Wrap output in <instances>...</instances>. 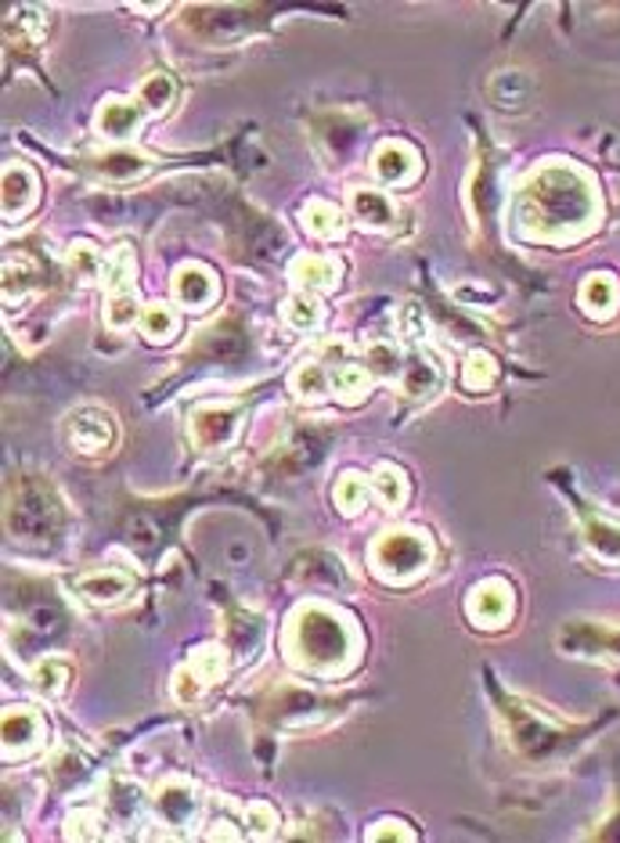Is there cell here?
Instances as JSON below:
<instances>
[{
  "instance_id": "5bb4252c",
  "label": "cell",
  "mask_w": 620,
  "mask_h": 843,
  "mask_svg": "<svg viewBox=\"0 0 620 843\" xmlns=\"http://www.w3.org/2000/svg\"><path fill=\"white\" fill-rule=\"evenodd\" d=\"M242 351H245V332L238 322H231L227 317V322H216L202 332L195 354L210 357V360H231V357H242Z\"/></svg>"
},
{
  "instance_id": "7402d4cb",
  "label": "cell",
  "mask_w": 620,
  "mask_h": 843,
  "mask_svg": "<svg viewBox=\"0 0 620 843\" xmlns=\"http://www.w3.org/2000/svg\"><path fill=\"white\" fill-rule=\"evenodd\" d=\"M303 227L311 231V235L317 238H332L343 231V216L339 210L332 206V202H322V199H311L307 206H303Z\"/></svg>"
},
{
  "instance_id": "484cf974",
  "label": "cell",
  "mask_w": 620,
  "mask_h": 843,
  "mask_svg": "<svg viewBox=\"0 0 620 843\" xmlns=\"http://www.w3.org/2000/svg\"><path fill=\"white\" fill-rule=\"evenodd\" d=\"M105 804H109V811L115 819H123V822H130L141 811V790L134 786V782H126V779H112L109 782V796H105Z\"/></svg>"
},
{
  "instance_id": "8fae6325",
  "label": "cell",
  "mask_w": 620,
  "mask_h": 843,
  "mask_svg": "<svg viewBox=\"0 0 620 843\" xmlns=\"http://www.w3.org/2000/svg\"><path fill=\"white\" fill-rule=\"evenodd\" d=\"M400 389H404V397H411V400H429L433 394H437L440 389V368L433 365L429 354L415 351V354L404 357Z\"/></svg>"
},
{
  "instance_id": "9c48e42d",
  "label": "cell",
  "mask_w": 620,
  "mask_h": 843,
  "mask_svg": "<svg viewBox=\"0 0 620 843\" xmlns=\"http://www.w3.org/2000/svg\"><path fill=\"white\" fill-rule=\"evenodd\" d=\"M235 426H238V408H221V404H206V408H199L192 415V436L195 444L202 450H213L227 444L231 436H235Z\"/></svg>"
},
{
  "instance_id": "74e56055",
  "label": "cell",
  "mask_w": 620,
  "mask_h": 843,
  "mask_svg": "<svg viewBox=\"0 0 620 843\" xmlns=\"http://www.w3.org/2000/svg\"><path fill=\"white\" fill-rule=\"evenodd\" d=\"M33 681H37V689L43 695H58L69 681V667L62 660H40L37 671H33Z\"/></svg>"
},
{
  "instance_id": "d6986e66",
  "label": "cell",
  "mask_w": 620,
  "mask_h": 843,
  "mask_svg": "<svg viewBox=\"0 0 620 843\" xmlns=\"http://www.w3.org/2000/svg\"><path fill=\"white\" fill-rule=\"evenodd\" d=\"M130 585H134V580L120 570H98V573H87L77 580L80 595H87L91 602H115L120 595L130 591Z\"/></svg>"
},
{
  "instance_id": "8d00e7d4",
  "label": "cell",
  "mask_w": 620,
  "mask_h": 843,
  "mask_svg": "<svg viewBox=\"0 0 620 843\" xmlns=\"http://www.w3.org/2000/svg\"><path fill=\"white\" fill-rule=\"evenodd\" d=\"M332 389L343 397H360L368 389V372L360 365H336V372H332Z\"/></svg>"
},
{
  "instance_id": "836d02e7",
  "label": "cell",
  "mask_w": 620,
  "mask_h": 843,
  "mask_svg": "<svg viewBox=\"0 0 620 843\" xmlns=\"http://www.w3.org/2000/svg\"><path fill=\"white\" fill-rule=\"evenodd\" d=\"M65 836L69 840H101L105 836V819L98 815V811H72V815L65 819Z\"/></svg>"
},
{
  "instance_id": "4dcf8cb0",
  "label": "cell",
  "mask_w": 620,
  "mask_h": 843,
  "mask_svg": "<svg viewBox=\"0 0 620 843\" xmlns=\"http://www.w3.org/2000/svg\"><path fill=\"white\" fill-rule=\"evenodd\" d=\"M495 375H498L495 357L476 351V354L466 357V365H461V386L466 389H487L490 383H495Z\"/></svg>"
},
{
  "instance_id": "e0dca14e",
  "label": "cell",
  "mask_w": 620,
  "mask_h": 843,
  "mask_svg": "<svg viewBox=\"0 0 620 843\" xmlns=\"http://www.w3.org/2000/svg\"><path fill=\"white\" fill-rule=\"evenodd\" d=\"M350 210L360 224L368 227H389L394 224V202H389L383 192H372V187H357V192H350Z\"/></svg>"
},
{
  "instance_id": "60d3db41",
  "label": "cell",
  "mask_w": 620,
  "mask_h": 843,
  "mask_svg": "<svg viewBox=\"0 0 620 843\" xmlns=\"http://www.w3.org/2000/svg\"><path fill=\"white\" fill-rule=\"evenodd\" d=\"M173 692H177V700H181V703L199 700L202 681H199V674L192 671V667H187V671H181V674H177V681H173Z\"/></svg>"
},
{
  "instance_id": "ac0fdd59",
  "label": "cell",
  "mask_w": 620,
  "mask_h": 843,
  "mask_svg": "<svg viewBox=\"0 0 620 843\" xmlns=\"http://www.w3.org/2000/svg\"><path fill=\"white\" fill-rule=\"evenodd\" d=\"M91 166H94V173H101L105 181H134V177H141L144 170H149V159H144L141 152L115 149V152L98 155Z\"/></svg>"
},
{
  "instance_id": "ab89813d",
  "label": "cell",
  "mask_w": 620,
  "mask_h": 843,
  "mask_svg": "<svg viewBox=\"0 0 620 843\" xmlns=\"http://www.w3.org/2000/svg\"><path fill=\"white\" fill-rule=\"evenodd\" d=\"M134 317H138V299H134V293H120V296H112V299H109V307H105V322H109L112 328H126V325H134Z\"/></svg>"
},
{
  "instance_id": "52a82bcc",
  "label": "cell",
  "mask_w": 620,
  "mask_h": 843,
  "mask_svg": "<svg viewBox=\"0 0 620 843\" xmlns=\"http://www.w3.org/2000/svg\"><path fill=\"white\" fill-rule=\"evenodd\" d=\"M466 613H469V620L476 623V628H487V631L501 628V623L512 617V588L505 585L501 577L480 580V585L469 591Z\"/></svg>"
},
{
  "instance_id": "30bf717a",
  "label": "cell",
  "mask_w": 620,
  "mask_h": 843,
  "mask_svg": "<svg viewBox=\"0 0 620 843\" xmlns=\"http://www.w3.org/2000/svg\"><path fill=\"white\" fill-rule=\"evenodd\" d=\"M173 296H177L181 307L187 311H202L216 299V282L206 267L199 264H184L177 274H173Z\"/></svg>"
},
{
  "instance_id": "5b68a950",
  "label": "cell",
  "mask_w": 620,
  "mask_h": 843,
  "mask_svg": "<svg viewBox=\"0 0 620 843\" xmlns=\"http://www.w3.org/2000/svg\"><path fill=\"white\" fill-rule=\"evenodd\" d=\"M559 649L567 657H610L620 660V628H606V623L573 620L559 631Z\"/></svg>"
},
{
  "instance_id": "ba28073f",
  "label": "cell",
  "mask_w": 620,
  "mask_h": 843,
  "mask_svg": "<svg viewBox=\"0 0 620 843\" xmlns=\"http://www.w3.org/2000/svg\"><path fill=\"white\" fill-rule=\"evenodd\" d=\"M155 808L166 825L184 830V825H192L199 815V790L184 779H166L163 786L155 790Z\"/></svg>"
},
{
  "instance_id": "4fadbf2b",
  "label": "cell",
  "mask_w": 620,
  "mask_h": 843,
  "mask_svg": "<svg viewBox=\"0 0 620 843\" xmlns=\"http://www.w3.org/2000/svg\"><path fill=\"white\" fill-rule=\"evenodd\" d=\"M141 115H144L141 101L109 98V101H101V109H98V130L112 141H123L141 126Z\"/></svg>"
},
{
  "instance_id": "d590c367",
  "label": "cell",
  "mask_w": 620,
  "mask_h": 843,
  "mask_svg": "<svg viewBox=\"0 0 620 843\" xmlns=\"http://www.w3.org/2000/svg\"><path fill=\"white\" fill-rule=\"evenodd\" d=\"M285 322L299 332H311V328H317V322H322V311H317V303L311 296H293L285 303Z\"/></svg>"
},
{
  "instance_id": "8992f818",
  "label": "cell",
  "mask_w": 620,
  "mask_h": 843,
  "mask_svg": "<svg viewBox=\"0 0 620 843\" xmlns=\"http://www.w3.org/2000/svg\"><path fill=\"white\" fill-rule=\"evenodd\" d=\"M65 436H69V447L80 450L87 458H98V455H109V447L115 440V426H112V415L101 412V408H80L72 412L65 422Z\"/></svg>"
},
{
  "instance_id": "f1b7e54d",
  "label": "cell",
  "mask_w": 620,
  "mask_h": 843,
  "mask_svg": "<svg viewBox=\"0 0 620 843\" xmlns=\"http://www.w3.org/2000/svg\"><path fill=\"white\" fill-rule=\"evenodd\" d=\"M404 368V357L394 351L389 343H372L365 351V372L368 375H379V379H394Z\"/></svg>"
},
{
  "instance_id": "d6a6232c",
  "label": "cell",
  "mask_w": 620,
  "mask_h": 843,
  "mask_svg": "<svg viewBox=\"0 0 620 843\" xmlns=\"http://www.w3.org/2000/svg\"><path fill=\"white\" fill-rule=\"evenodd\" d=\"M588 545L599 551V556L620 562V527L606 519H588Z\"/></svg>"
},
{
  "instance_id": "7bdbcfd3",
  "label": "cell",
  "mask_w": 620,
  "mask_h": 843,
  "mask_svg": "<svg viewBox=\"0 0 620 843\" xmlns=\"http://www.w3.org/2000/svg\"><path fill=\"white\" fill-rule=\"evenodd\" d=\"M400 325H404V332H408L411 339L426 328V322H423V314H418V307H404V311H400Z\"/></svg>"
},
{
  "instance_id": "cb8c5ba5",
  "label": "cell",
  "mask_w": 620,
  "mask_h": 843,
  "mask_svg": "<svg viewBox=\"0 0 620 843\" xmlns=\"http://www.w3.org/2000/svg\"><path fill=\"white\" fill-rule=\"evenodd\" d=\"M105 264H109V260L101 256L91 242H77L69 250V271H72V278H77V282L101 278V274H105Z\"/></svg>"
},
{
  "instance_id": "ffe728a7",
  "label": "cell",
  "mask_w": 620,
  "mask_h": 843,
  "mask_svg": "<svg viewBox=\"0 0 620 843\" xmlns=\"http://www.w3.org/2000/svg\"><path fill=\"white\" fill-rule=\"evenodd\" d=\"M293 282L299 288H307V293H314V288H332L339 282V267L325 256H296L293 260Z\"/></svg>"
},
{
  "instance_id": "277c9868",
  "label": "cell",
  "mask_w": 620,
  "mask_h": 843,
  "mask_svg": "<svg viewBox=\"0 0 620 843\" xmlns=\"http://www.w3.org/2000/svg\"><path fill=\"white\" fill-rule=\"evenodd\" d=\"M433 548L418 530H386L372 545V570L389 585H404L429 570Z\"/></svg>"
},
{
  "instance_id": "e575fe53",
  "label": "cell",
  "mask_w": 620,
  "mask_h": 843,
  "mask_svg": "<svg viewBox=\"0 0 620 843\" xmlns=\"http://www.w3.org/2000/svg\"><path fill=\"white\" fill-rule=\"evenodd\" d=\"M365 498H368V490H365V479H360V476L346 473L339 484H336V505L343 508L346 516L360 512V508H365Z\"/></svg>"
},
{
  "instance_id": "7a4b0ae2",
  "label": "cell",
  "mask_w": 620,
  "mask_h": 843,
  "mask_svg": "<svg viewBox=\"0 0 620 843\" xmlns=\"http://www.w3.org/2000/svg\"><path fill=\"white\" fill-rule=\"evenodd\" d=\"M288 652L307 671H339L354 657V631L336 609L322 602L299 606L288 620Z\"/></svg>"
},
{
  "instance_id": "f35d334b",
  "label": "cell",
  "mask_w": 620,
  "mask_h": 843,
  "mask_svg": "<svg viewBox=\"0 0 620 843\" xmlns=\"http://www.w3.org/2000/svg\"><path fill=\"white\" fill-rule=\"evenodd\" d=\"M245 830H250V836H256V840H267L274 830H278V815L267 808V804H250L245 808Z\"/></svg>"
},
{
  "instance_id": "603a6c76",
  "label": "cell",
  "mask_w": 620,
  "mask_h": 843,
  "mask_svg": "<svg viewBox=\"0 0 620 843\" xmlns=\"http://www.w3.org/2000/svg\"><path fill=\"white\" fill-rule=\"evenodd\" d=\"M372 490L379 494V501L386 508H400L404 498H408V479H404V473L394 469V465H379V469L372 473Z\"/></svg>"
},
{
  "instance_id": "4316f807",
  "label": "cell",
  "mask_w": 620,
  "mask_h": 843,
  "mask_svg": "<svg viewBox=\"0 0 620 843\" xmlns=\"http://www.w3.org/2000/svg\"><path fill=\"white\" fill-rule=\"evenodd\" d=\"M192 671L199 674L202 685H213L227 671V649L224 646H202L192 657Z\"/></svg>"
},
{
  "instance_id": "f546056e",
  "label": "cell",
  "mask_w": 620,
  "mask_h": 843,
  "mask_svg": "<svg viewBox=\"0 0 620 843\" xmlns=\"http://www.w3.org/2000/svg\"><path fill=\"white\" fill-rule=\"evenodd\" d=\"M141 332L152 343H170L173 332H177V317H173V311L163 307V303H155V307H149L141 314Z\"/></svg>"
},
{
  "instance_id": "1f68e13d",
  "label": "cell",
  "mask_w": 620,
  "mask_h": 843,
  "mask_svg": "<svg viewBox=\"0 0 620 843\" xmlns=\"http://www.w3.org/2000/svg\"><path fill=\"white\" fill-rule=\"evenodd\" d=\"M101 282H105V288L112 296L130 293V282H134V260H130V250H115V256L105 264Z\"/></svg>"
},
{
  "instance_id": "7c38bea8",
  "label": "cell",
  "mask_w": 620,
  "mask_h": 843,
  "mask_svg": "<svg viewBox=\"0 0 620 843\" xmlns=\"http://www.w3.org/2000/svg\"><path fill=\"white\" fill-rule=\"evenodd\" d=\"M372 163H375V173H379V181L408 184L418 170V152L404 141H386V144H379V152H375Z\"/></svg>"
},
{
  "instance_id": "3957f363",
  "label": "cell",
  "mask_w": 620,
  "mask_h": 843,
  "mask_svg": "<svg viewBox=\"0 0 620 843\" xmlns=\"http://www.w3.org/2000/svg\"><path fill=\"white\" fill-rule=\"evenodd\" d=\"M62 527V501L40 476H19L8 490V530L22 541H48Z\"/></svg>"
},
{
  "instance_id": "9a60e30c",
  "label": "cell",
  "mask_w": 620,
  "mask_h": 843,
  "mask_svg": "<svg viewBox=\"0 0 620 843\" xmlns=\"http://www.w3.org/2000/svg\"><path fill=\"white\" fill-rule=\"evenodd\" d=\"M0 732H4V750H29L40 739V718L29 707H11L4 710V721H0Z\"/></svg>"
},
{
  "instance_id": "d4e9b609",
  "label": "cell",
  "mask_w": 620,
  "mask_h": 843,
  "mask_svg": "<svg viewBox=\"0 0 620 843\" xmlns=\"http://www.w3.org/2000/svg\"><path fill=\"white\" fill-rule=\"evenodd\" d=\"M293 389L299 400H325L328 389H332V375L322 365H299L293 375Z\"/></svg>"
},
{
  "instance_id": "2e32d148",
  "label": "cell",
  "mask_w": 620,
  "mask_h": 843,
  "mask_svg": "<svg viewBox=\"0 0 620 843\" xmlns=\"http://www.w3.org/2000/svg\"><path fill=\"white\" fill-rule=\"evenodd\" d=\"M33 199H37V177H33V170L22 166V163L4 166V216L26 213L29 202H33Z\"/></svg>"
},
{
  "instance_id": "b9f144b4",
  "label": "cell",
  "mask_w": 620,
  "mask_h": 843,
  "mask_svg": "<svg viewBox=\"0 0 620 843\" xmlns=\"http://www.w3.org/2000/svg\"><path fill=\"white\" fill-rule=\"evenodd\" d=\"M386 830H372L368 840H415L411 830H400V822H383Z\"/></svg>"
},
{
  "instance_id": "6da1fadb",
  "label": "cell",
  "mask_w": 620,
  "mask_h": 843,
  "mask_svg": "<svg viewBox=\"0 0 620 843\" xmlns=\"http://www.w3.org/2000/svg\"><path fill=\"white\" fill-rule=\"evenodd\" d=\"M516 224L527 238H541V242L581 238L599 224L596 184L577 166H567V163L533 170L524 181V187H519Z\"/></svg>"
},
{
  "instance_id": "44dd1931",
  "label": "cell",
  "mask_w": 620,
  "mask_h": 843,
  "mask_svg": "<svg viewBox=\"0 0 620 843\" xmlns=\"http://www.w3.org/2000/svg\"><path fill=\"white\" fill-rule=\"evenodd\" d=\"M577 299H581V307L591 317H610L613 307H617V285H613L610 274H588Z\"/></svg>"
},
{
  "instance_id": "83f0119b",
  "label": "cell",
  "mask_w": 620,
  "mask_h": 843,
  "mask_svg": "<svg viewBox=\"0 0 620 843\" xmlns=\"http://www.w3.org/2000/svg\"><path fill=\"white\" fill-rule=\"evenodd\" d=\"M173 94H177V87H173V77H166V72H155V77H149L141 83V105L152 109V112H166L173 105Z\"/></svg>"
}]
</instances>
